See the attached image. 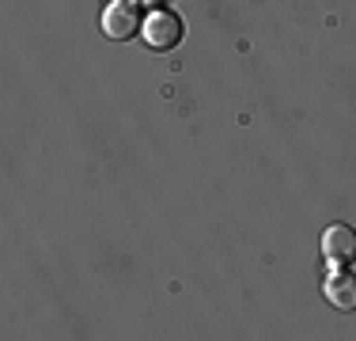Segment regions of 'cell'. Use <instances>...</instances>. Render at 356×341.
<instances>
[{"mask_svg": "<svg viewBox=\"0 0 356 341\" xmlns=\"http://www.w3.org/2000/svg\"><path fill=\"white\" fill-rule=\"evenodd\" d=\"M182 19H178L175 12H167V8H159V12H152L148 19H144V42H148L152 49H175L178 42H182Z\"/></svg>", "mask_w": 356, "mask_h": 341, "instance_id": "cell-1", "label": "cell"}, {"mask_svg": "<svg viewBox=\"0 0 356 341\" xmlns=\"http://www.w3.org/2000/svg\"><path fill=\"white\" fill-rule=\"evenodd\" d=\"M103 31L106 38H118V42L133 38L140 31V4L137 0H114L103 12Z\"/></svg>", "mask_w": 356, "mask_h": 341, "instance_id": "cell-2", "label": "cell"}, {"mask_svg": "<svg viewBox=\"0 0 356 341\" xmlns=\"http://www.w3.org/2000/svg\"><path fill=\"white\" fill-rule=\"evenodd\" d=\"M322 254H326V262H337V266L353 262L356 258V232L349 224L326 228V235H322Z\"/></svg>", "mask_w": 356, "mask_h": 341, "instance_id": "cell-3", "label": "cell"}, {"mask_svg": "<svg viewBox=\"0 0 356 341\" xmlns=\"http://www.w3.org/2000/svg\"><path fill=\"white\" fill-rule=\"evenodd\" d=\"M326 300L337 311H356V277L349 269H337L326 277Z\"/></svg>", "mask_w": 356, "mask_h": 341, "instance_id": "cell-4", "label": "cell"}]
</instances>
